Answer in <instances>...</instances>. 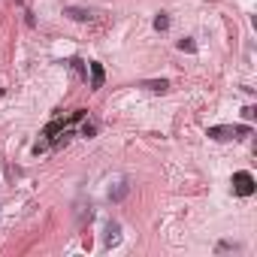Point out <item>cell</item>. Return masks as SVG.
Returning <instances> with one entry per match:
<instances>
[{"label": "cell", "mask_w": 257, "mask_h": 257, "mask_svg": "<svg viewBox=\"0 0 257 257\" xmlns=\"http://www.w3.org/2000/svg\"><path fill=\"white\" fill-rule=\"evenodd\" d=\"M154 30H169V15L166 12H158V15H154Z\"/></svg>", "instance_id": "52a82bcc"}, {"label": "cell", "mask_w": 257, "mask_h": 257, "mask_svg": "<svg viewBox=\"0 0 257 257\" xmlns=\"http://www.w3.org/2000/svg\"><path fill=\"white\" fill-rule=\"evenodd\" d=\"M94 133H97V124H91V121L82 124V136H94Z\"/></svg>", "instance_id": "30bf717a"}, {"label": "cell", "mask_w": 257, "mask_h": 257, "mask_svg": "<svg viewBox=\"0 0 257 257\" xmlns=\"http://www.w3.org/2000/svg\"><path fill=\"white\" fill-rule=\"evenodd\" d=\"M254 187H257V182H254V176L248 173V169L233 173V194H236V197H251Z\"/></svg>", "instance_id": "6da1fadb"}, {"label": "cell", "mask_w": 257, "mask_h": 257, "mask_svg": "<svg viewBox=\"0 0 257 257\" xmlns=\"http://www.w3.org/2000/svg\"><path fill=\"white\" fill-rule=\"evenodd\" d=\"M179 51H187V55H194V51H197V43H194L191 37H185V40H179Z\"/></svg>", "instance_id": "ba28073f"}, {"label": "cell", "mask_w": 257, "mask_h": 257, "mask_svg": "<svg viewBox=\"0 0 257 257\" xmlns=\"http://www.w3.org/2000/svg\"><path fill=\"white\" fill-rule=\"evenodd\" d=\"M103 242H106V248H115L121 242V224H118V221H109L106 224V239H103Z\"/></svg>", "instance_id": "3957f363"}, {"label": "cell", "mask_w": 257, "mask_h": 257, "mask_svg": "<svg viewBox=\"0 0 257 257\" xmlns=\"http://www.w3.org/2000/svg\"><path fill=\"white\" fill-rule=\"evenodd\" d=\"M88 76H91V91H100L103 82H106V70H103V64L88 61Z\"/></svg>", "instance_id": "7a4b0ae2"}, {"label": "cell", "mask_w": 257, "mask_h": 257, "mask_svg": "<svg viewBox=\"0 0 257 257\" xmlns=\"http://www.w3.org/2000/svg\"><path fill=\"white\" fill-rule=\"evenodd\" d=\"M127 194H130V182H127V179L115 182V185L109 187V200H112V203H121V200H124Z\"/></svg>", "instance_id": "277c9868"}, {"label": "cell", "mask_w": 257, "mask_h": 257, "mask_svg": "<svg viewBox=\"0 0 257 257\" xmlns=\"http://www.w3.org/2000/svg\"><path fill=\"white\" fill-rule=\"evenodd\" d=\"M215 251H242V245H239V242H221Z\"/></svg>", "instance_id": "9c48e42d"}, {"label": "cell", "mask_w": 257, "mask_h": 257, "mask_svg": "<svg viewBox=\"0 0 257 257\" xmlns=\"http://www.w3.org/2000/svg\"><path fill=\"white\" fill-rule=\"evenodd\" d=\"M142 88H148L151 94H164L169 88V82L166 79H148V82H142Z\"/></svg>", "instance_id": "8992f818"}, {"label": "cell", "mask_w": 257, "mask_h": 257, "mask_svg": "<svg viewBox=\"0 0 257 257\" xmlns=\"http://www.w3.org/2000/svg\"><path fill=\"white\" fill-rule=\"evenodd\" d=\"M64 15H70L73 22H91V15H94V12H91V9H82V6H67Z\"/></svg>", "instance_id": "5b68a950"}]
</instances>
